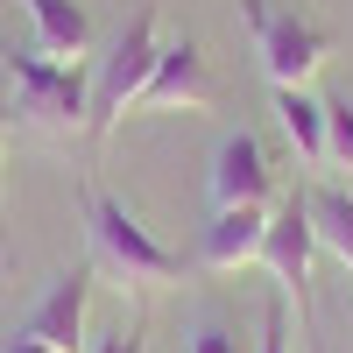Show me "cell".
Returning a JSON list of instances; mask_svg holds the SVG:
<instances>
[{"instance_id":"2e32d148","label":"cell","mask_w":353,"mask_h":353,"mask_svg":"<svg viewBox=\"0 0 353 353\" xmlns=\"http://www.w3.org/2000/svg\"><path fill=\"white\" fill-rule=\"evenodd\" d=\"M92 353H141V325H121V332H106Z\"/></svg>"},{"instance_id":"6da1fadb","label":"cell","mask_w":353,"mask_h":353,"mask_svg":"<svg viewBox=\"0 0 353 353\" xmlns=\"http://www.w3.org/2000/svg\"><path fill=\"white\" fill-rule=\"evenodd\" d=\"M85 233H92V269L113 276L121 290H156V283H184V254H170L149 226H141L99 176H85Z\"/></svg>"},{"instance_id":"7c38bea8","label":"cell","mask_w":353,"mask_h":353,"mask_svg":"<svg viewBox=\"0 0 353 353\" xmlns=\"http://www.w3.org/2000/svg\"><path fill=\"white\" fill-rule=\"evenodd\" d=\"M311 226H318V248L353 276V191H332V184L311 191Z\"/></svg>"},{"instance_id":"52a82bcc","label":"cell","mask_w":353,"mask_h":353,"mask_svg":"<svg viewBox=\"0 0 353 353\" xmlns=\"http://www.w3.org/2000/svg\"><path fill=\"white\" fill-rule=\"evenodd\" d=\"M205 191H212V212H226V205H269V198H276L269 149H261L254 134H226L219 149H212V176H205Z\"/></svg>"},{"instance_id":"5bb4252c","label":"cell","mask_w":353,"mask_h":353,"mask_svg":"<svg viewBox=\"0 0 353 353\" xmlns=\"http://www.w3.org/2000/svg\"><path fill=\"white\" fill-rule=\"evenodd\" d=\"M191 353H248V339L233 332V325H198L191 332Z\"/></svg>"},{"instance_id":"8992f818","label":"cell","mask_w":353,"mask_h":353,"mask_svg":"<svg viewBox=\"0 0 353 353\" xmlns=\"http://www.w3.org/2000/svg\"><path fill=\"white\" fill-rule=\"evenodd\" d=\"M212 92H219V85H212V71H205V50L191 36H176V43H163L149 85H141V99H134V113H205Z\"/></svg>"},{"instance_id":"5b68a950","label":"cell","mask_w":353,"mask_h":353,"mask_svg":"<svg viewBox=\"0 0 353 353\" xmlns=\"http://www.w3.org/2000/svg\"><path fill=\"white\" fill-rule=\"evenodd\" d=\"M261 261H269V276L283 297L304 304L311 290V261H318V226H311V191H290L276 212H269V241H261Z\"/></svg>"},{"instance_id":"9c48e42d","label":"cell","mask_w":353,"mask_h":353,"mask_svg":"<svg viewBox=\"0 0 353 353\" xmlns=\"http://www.w3.org/2000/svg\"><path fill=\"white\" fill-rule=\"evenodd\" d=\"M261 241H269V205H226V212H212V226H205L198 241V261L205 269H248V261H261Z\"/></svg>"},{"instance_id":"30bf717a","label":"cell","mask_w":353,"mask_h":353,"mask_svg":"<svg viewBox=\"0 0 353 353\" xmlns=\"http://www.w3.org/2000/svg\"><path fill=\"white\" fill-rule=\"evenodd\" d=\"M28 21H36V50L57 57V64H85L92 50V21H85L78 0H21Z\"/></svg>"},{"instance_id":"e0dca14e","label":"cell","mask_w":353,"mask_h":353,"mask_svg":"<svg viewBox=\"0 0 353 353\" xmlns=\"http://www.w3.org/2000/svg\"><path fill=\"white\" fill-rule=\"evenodd\" d=\"M0 353H64V346H50V339H28V332H14Z\"/></svg>"},{"instance_id":"9a60e30c","label":"cell","mask_w":353,"mask_h":353,"mask_svg":"<svg viewBox=\"0 0 353 353\" xmlns=\"http://www.w3.org/2000/svg\"><path fill=\"white\" fill-rule=\"evenodd\" d=\"M261 353H290V311L269 304V318H261Z\"/></svg>"},{"instance_id":"3957f363","label":"cell","mask_w":353,"mask_h":353,"mask_svg":"<svg viewBox=\"0 0 353 353\" xmlns=\"http://www.w3.org/2000/svg\"><path fill=\"white\" fill-rule=\"evenodd\" d=\"M14 71V113H28L43 134H85L92 128V71L57 64L43 50H0Z\"/></svg>"},{"instance_id":"277c9868","label":"cell","mask_w":353,"mask_h":353,"mask_svg":"<svg viewBox=\"0 0 353 353\" xmlns=\"http://www.w3.org/2000/svg\"><path fill=\"white\" fill-rule=\"evenodd\" d=\"M156 57H163V36H156V8H141L121 36H113V50L92 64V141H106L113 128H121V113H134L141 99V85H149L156 71Z\"/></svg>"},{"instance_id":"7a4b0ae2","label":"cell","mask_w":353,"mask_h":353,"mask_svg":"<svg viewBox=\"0 0 353 353\" xmlns=\"http://www.w3.org/2000/svg\"><path fill=\"white\" fill-rule=\"evenodd\" d=\"M241 21H248V36H254V64L261 78H269V92L276 85H311L318 64L332 57V28L304 14V8H283V0H241Z\"/></svg>"},{"instance_id":"8fae6325","label":"cell","mask_w":353,"mask_h":353,"mask_svg":"<svg viewBox=\"0 0 353 353\" xmlns=\"http://www.w3.org/2000/svg\"><path fill=\"white\" fill-rule=\"evenodd\" d=\"M276 121L290 134V149L311 170H325V99H311L304 85H276Z\"/></svg>"},{"instance_id":"ba28073f","label":"cell","mask_w":353,"mask_h":353,"mask_svg":"<svg viewBox=\"0 0 353 353\" xmlns=\"http://www.w3.org/2000/svg\"><path fill=\"white\" fill-rule=\"evenodd\" d=\"M92 261H71L64 276H57L43 297H36V311L21 318V332L28 339H50V346H64V353H78V339H85V297H92Z\"/></svg>"},{"instance_id":"4fadbf2b","label":"cell","mask_w":353,"mask_h":353,"mask_svg":"<svg viewBox=\"0 0 353 353\" xmlns=\"http://www.w3.org/2000/svg\"><path fill=\"white\" fill-rule=\"evenodd\" d=\"M325 170H353V92L325 99Z\"/></svg>"},{"instance_id":"ac0fdd59","label":"cell","mask_w":353,"mask_h":353,"mask_svg":"<svg viewBox=\"0 0 353 353\" xmlns=\"http://www.w3.org/2000/svg\"><path fill=\"white\" fill-rule=\"evenodd\" d=\"M8 128H14V106L0 99V156H8Z\"/></svg>"}]
</instances>
